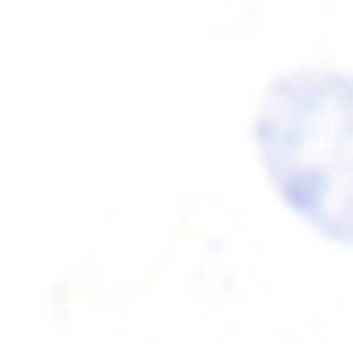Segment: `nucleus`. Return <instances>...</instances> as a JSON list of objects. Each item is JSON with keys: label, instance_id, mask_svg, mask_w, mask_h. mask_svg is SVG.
<instances>
[{"label": "nucleus", "instance_id": "nucleus-1", "mask_svg": "<svg viewBox=\"0 0 353 344\" xmlns=\"http://www.w3.org/2000/svg\"><path fill=\"white\" fill-rule=\"evenodd\" d=\"M259 164L293 215H310L327 241H353V78H276L259 103Z\"/></svg>", "mask_w": 353, "mask_h": 344}]
</instances>
